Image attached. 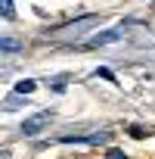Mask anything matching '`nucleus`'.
Returning a JSON list of instances; mask_svg holds the SVG:
<instances>
[{"label": "nucleus", "instance_id": "nucleus-1", "mask_svg": "<svg viewBox=\"0 0 155 159\" xmlns=\"http://www.w3.org/2000/svg\"><path fill=\"white\" fill-rule=\"evenodd\" d=\"M50 122H53V112H50V109H44V112H37V116H31V119H25V122H22V134H25V137H31V134L44 131Z\"/></svg>", "mask_w": 155, "mask_h": 159}, {"label": "nucleus", "instance_id": "nucleus-2", "mask_svg": "<svg viewBox=\"0 0 155 159\" xmlns=\"http://www.w3.org/2000/svg\"><path fill=\"white\" fill-rule=\"evenodd\" d=\"M62 143H109L112 140V134L109 131H103V134H87V137H81V134H65V137H59Z\"/></svg>", "mask_w": 155, "mask_h": 159}, {"label": "nucleus", "instance_id": "nucleus-3", "mask_svg": "<svg viewBox=\"0 0 155 159\" xmlns=\"http://www.w3.org/2000/svg\"><path fill=\"white\" fill-rule=\"evenodd\" d=\"M121 34H124L121 28H112V31H103V34H96V38H93V41H90L87 47H99V44H112V41H118Z\"/></svg>", "mask_w": 155, "mask_h": 159}, {"label": "nucleus", "instance_id": "nucleus-4", "mask_svg": "<svg viewBox=\"0 0 155 159\" xmlns=\"http://www.w3.org/2000/svg\"><path fill=\"white\" fill-rule=\"evenodd\" d=\"M22 50V41L16 38H0V53H19Z\"/></svg>", "mask_w": 155, "mask_h": 159}, {"label": "nucleus", "instance_id": "nucleus-5", "mask_svg": "<svg viewBox=\"0 0 155 159\" xmlns=\"http://www.w3.org/2000/svg\"><path fill=\"white\" fill-rule=\"evenodd\" d=\"M34 88H37V81H28V78H25V81L16 84V94H19V97H22V94H34Z\"/></svg>", "mask_w": 155, "mask_h": 159}, {"label": "nucleus", "instance_id": "nucleus-6", "mask_svg": "<svg viewBox=\"0 0 155 159\" xmlns=\"http://www.w3.org/2000/svg\"><path fill=\"white\" fill-rule=\"evenodd\" d=\"M0 16H3V19H13V16H16L13 0H0Z\"/></svg>", "mask_w": 155, "mask_h": 159}, {"label": "nucleus", "instance_id": "nucleus-7", "mask_svg": "<svg viewBox=\"0 0 155 159\" xmlns=\"http://www.w3.org/2000/svg\"><path fill=\"white\" fill-rule=\"evenodd\" d=\"M25 100H28V97H19V94H16L13 100H6V103H3V109H19V106H22Z\"/></svg>", "mask_w": 155, "mask_h": 159}, {"label": "nucleus", "instance_id": "nucleus-8", "mask_svg": "<svg viewBox=\"0 0 155 159\" xmlns=\"http://www.w3.org/2000/svg\"><path fill=\"white\" fill-rule=\"evenodd\" d=\"M96 75H103L106 81H112V84H115V72H112V69H106V66H99V69H96Z\"/></svg>", "mask_w": 155, "mask_h": 159}, {"label": "nucleus", "instance_id": "nucleus-9", "mask_svg": "<svg viewBox=\"0 0 155 159\" xmlns=\"http://www.w3.org/2000/svg\"><path fill=\"white\" fill-rule=\"evenodd\" d=\"M106 159H127L121 150H115V147H109V153H106Z\"/></svg>", "mask_w": 155, "mask_h": 159}, {"label": "nucleus", "instance_id": "nucleus-10", "mask_svg": "<svg viewBox=\"0 0 155 159\" xmlns=\"http://www.w3.org/2000/svg\"><path fill=\"white\" fill-rule=\"evenodd\" d=\"M130 137H146V128H140V125H130Z\"/></svg>", "mask_w": 155, "mask_h": 159}]
</instances>
